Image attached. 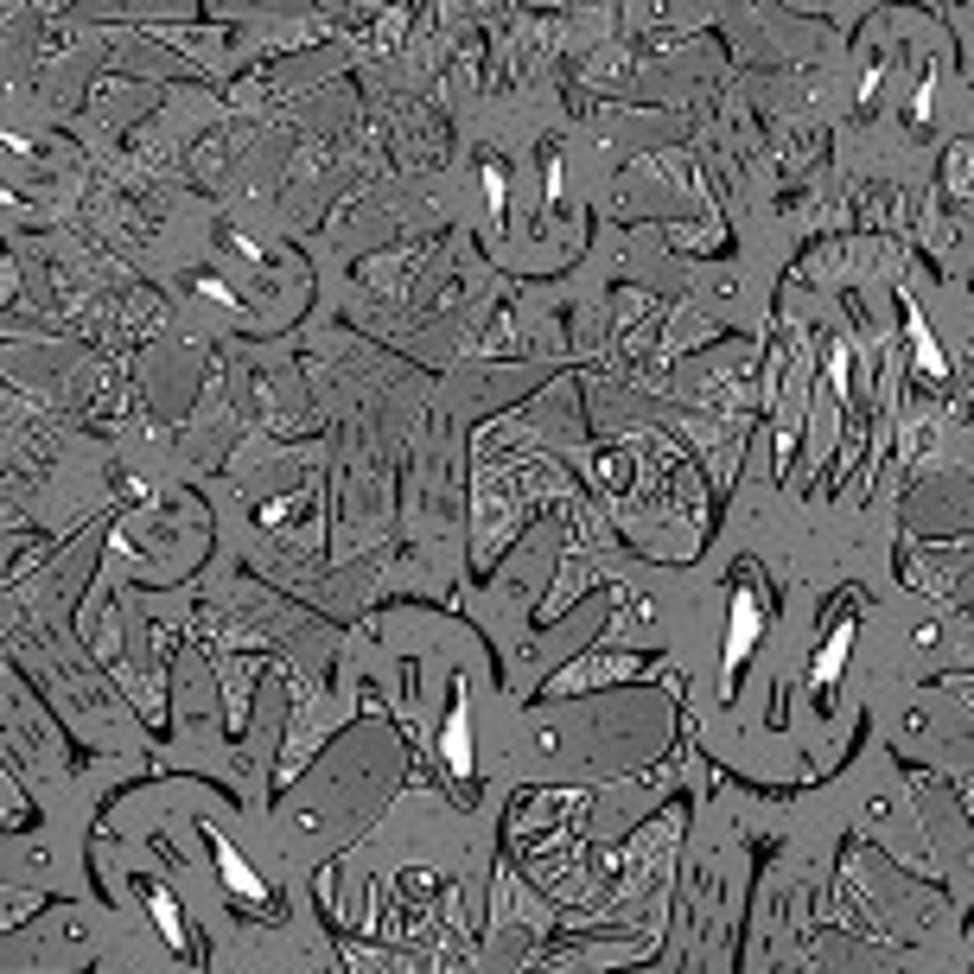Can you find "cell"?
Segmentation results:
<instances>
[{
  "label": "cell",
  "mask_w": 974,
  "mask_h": 974,
  "mask_svg": "<svg viewBox=\"0 0 974 974\" xmlns=\"http://www.w3.org/2000/svg\"><path fill=\"white\" fill-rule=\"evenodd\" d=\"M465 752H472V726H465V707H459L452 726H446V764L452 771H465Z\"/></svg>",
  "instance_id": "obj_3"
},
{
  "label": "cell",
  "mask_w": 974,
  "mask_h": 974,
  "mask_svg": "<svg viewBox=\"0 0 974 974\" xmlns=\"http://www.w3.org/2000/svg\"><path fill=\"white\" fill-rule=\"evenodd\" d=\"M752 637H758V605H752V593H739L733 599V637H726V656L739 663V656L752 650Z\"/></svg>",
  "instance_id": "obj_2"
},
{
  "label": "cell",
  "mask_w": 974,
  "mask_h": 974,
  "mask_svg": "<svg viewBox=\"0 0 974 974\" xmlns=\"http://www.w3.org/2000/svg\"><path fill=\"white\" fill-rule=\"evenodd\" d=\"M847 643H854V618H841V624H834L828 650L815 656V688H834V675H841V656H847Z\"/></svg>",
  "instance_id": "obj_1"
}]
</instances>
